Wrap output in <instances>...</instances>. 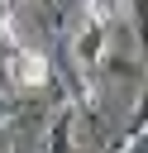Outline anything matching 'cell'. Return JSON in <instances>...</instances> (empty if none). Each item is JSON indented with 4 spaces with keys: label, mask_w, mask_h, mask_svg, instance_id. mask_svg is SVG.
<instances>
[{
    "label": "cell",
    "mask_w": 148,
    "mask_h": 153,
    "mask_svg": "<svg viewBox=\"0 0 148 153\" xmlns=\"http://www.w3.org/2000/svg\"><path fill=\"white\" fill-rule=\"evenodd\" d=\"M5 76H10V86H19V91H38V86L53 81V62H48V53L19 43V48L5 53Z\"/></svg>",
    "instance_id": "obj_1"
},
{
    "label": "cell",
    "mask_w": 148,
    "mask_h": 153,
    "mask_svg": "<svg viewBox=\"0 0 148 153\" xmlns=\"http://www.w3.org/2000/svg\"><path fill=\"white\" fill-rule=\"evenodd\" d=\"M105 57H110V24H100V19H86L76 33H72V62H76V72H100L105 67Z\"/></svg>",
    "instance_id": "obj_2"
},
{
    "label": "cell",
    "mask_w": 148,
    "mask_h": 153,
    "mask_svg": "<svg viewBox=\"0 0 148 153\" xmlns=\"http://www.w3.org/2000/svg\"><path fill=\"white\" fill-rule=\"evenodd\" d=\"M48 153H76V105L62 100L48 124Z\"/></svg>",
    "instance_id": "obj_3"
},
{
    "label": "cell",
    "mask_w": 148,
    "mask_h": 153,
    "mask_svg": "<svg viewBox=\"0 0 148 153\" xmlns=\"http://www.w3.org/2000/svg\"><path fill=\"white\" fill-rule=\"evenodd\" d=\"M124 14V0H86V19H100V24H115Z\"/></svg>",
    "instance_id": "obj_4"
},
{
    "label": "cell",
    "mask_w": 148,
    "mask_h": 153,
    "mask_svg": "<svg viewBox=\"0 0 148 153\" xmlns=\"http://www.w3.org/2000/svg\"><path fill=\"white\" fill-rule=\"evenodd\" d=\"M124 10L134 14V24H138V38L148 43V0H124Z\"/></svg>",
    "instance_id": "obj_5"
},
{
    "label": "cell",
    "mask_w": 148,
    "mask_h": 153,
    "mask_svg": "<svg viewBox=\"0 0 148 153\" xmlns=\"http://www.w3.org/2000/svg\"><path fill=\"white\" fill-rule=\"evenodd\" d=\"M14 115H19L14 96H10V91H0V129H5V124H14Z\"/></svg>",
    "instance_id": "obj_6"
},
{
    "label": "cell",
    "mask_w": 148,
    "mask_h": 153,
    "mask_svg": "<svg viewBox=\"0 0 148 153\" xmlns=\"http://www.w3.org/2000/svg\"><path fill=\"white\" fill-rule=\"evenodd\" d=\"M19 5H29V0H0V10H19Z\"/></svg>",
    "instance_id": "obj_7"
}]
</instances>
